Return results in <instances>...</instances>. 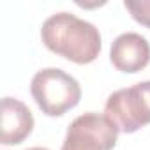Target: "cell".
I'll return each mask as SVG.
<instances>
[{"instance_id": "5b68a950", "label": "cell", "mask_w": 150, "mask_h": 150, "mask_svg": "<svg viewBox=\"0 0 150 150\" xmlns=\"http://www.w3.org/2000/svg\"><path fill=\"white\" fill-rule=\"evenodd\" d=\"M111 64L122 72H139L150 62V44L148 41L136 32L120 34L110 50Z\"/></svg>"}, {"instance_id": "52a82bcc", "label": "cell", "mask_w": 150, "mask_h": 150, "mask_svg": "<svg viewBox=\"0 0 150 150\" xmlns=\"http://www.w3.org/2000/svg\"><path fill=\"white\" fill-rule=\"evenodd\" d=\"M124 6L139 25L150 28V0H125Z\"/></svg>"}, {"instance_id": "6da1fadb", "label": "cell", "mask_w": 150, "mask_h": 150, "mask_svg": "<svg viewBox=\"0 0 150 150\" xmlns=\"http://www.w3.org/2000/svg\"><path fill=\"white\" fill-rule=\"evenodd\" d=\"M41 39L50 51L80 65L94 62L103 46L99 28L71 13L51 14L42 23Z\"/></svg>"}, {"instance_id": "7a4b0ae2", "label": "cell", "mask_w": 150, "mask_h": 150, "mask_svg": "<svg viewBox=\"0 0 150 150\" xmlns=\"http://www.w3.org/2000/svg\"><path fill=\"white\" fill-rule=\"evenodd\" d=\"M30 94L41 111L48 117H60L78 106L81 87L76 78L58 67L41 69L34 74Z\"/></svg>"}, {"instance_id": "ba28073f", "label": "cell", "mask_w": 150, "mask_h": 150, "mask_svg": "<svg viewBox=\"0 0 150 150\" xmlns=\"http://www.w3.org/2000/svg\"><path fill=\"white\" fill-rule=\"evenodd\" d=\"M27 150H48V148H44V146H32V148H27Z\"/></svg>"}, {"instance_id": "3957f363", "label": "cell", "mask_w": 150, "mask_h": 150, "mask_svg": "<svg viewBox=\"0 0 150 150\" xmlns=\"http://www.w3.org/2000/svg\"><path fill=\"white\" fill-rule=\"evenodd\" d=\"M104 115L113 122L118 132H136L150 124V81H139L132 87L115 90L106 104Z\"/></svg>"}, {"instance_id": "277c9868", "label": "cell", "mask_w": 150, "mask_h": 150, "mask_svg": "<svg viewBox=\"0 0 150 150\" xmlns=\"http://www.w3.org/2000/svg\"><path fill=\"white\" fill-rule=\"evenodd\" d=\"M118 129L106 115L85 113L74 118L60 150H113Z\"/></svg>"}, {"instance_id": "8992f818", "label": "cell", "mask_w": 150, "mask_h": 150, "mask_svg": "<svg viewBox=\"0 0 150 150\" xmlns=\"http://www.w3.org/2000/svg\"><path fill=\"white\" fill-rule=\"evenodd\" d=\"M34 129V115L25 103L14 97L2 99V145H20Z\"/></svg>"}]
</instances>
